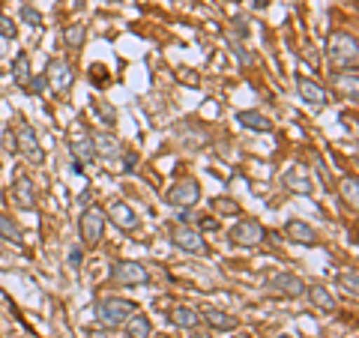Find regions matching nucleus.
<instances>
[{
	"label": "nucleus",
	"mask_w": 359,
	"mask_h": 338,
	"mask_svg": "<svg viewBox=\"0 0 359 338\" xmlns=\"http://www.w3.org/2000/svg\"><path fill=\"white\" fill-rule=\"evenodd\" d=\"M13 201L21 210H33V207H36V189H33V183L27 177H18L13 183Z\"/></svg>",
	"instance_id": "obj_13"
},
{
	"label": "nucleus",
	"mask_w": 359,
	"mask_h": 338,
	"mask_svg": "<svg viewBox=\"0 0 359 338\" xmlns=\"http://www.w3.org/2000/svg\"><path fill=\"white\" fill-rule=\"evenodd\" d=\"M237 120L252 132H273V120L266 114H261V111H240Z\"/></svg>",
	"instance_id": "obj_15"
},
{
	"label": "nucleus",
	"mask_w": 359,
	"mask_h": 338,
	"mask_svg": "<svg viewBox=\"0 0 359 338\" xmlns=\"http://www.w3.org/2000/svg\"><path fill=\"white\" fill-rule=\"evenodd\" d=\"M45 81H51L54 90H69L75 75H72V66L66 60H51L48 69H45Z\"/></svg>",
	"instance_id": "obj_10"
},
{
	"label": "nucleus",
	"mask_w": 359,
	"mask_h": 338,
	"mask_svg": "<svg viewBox=\"0 0 359 338\" xmlns=\"http://www.w3.org/2000/svg\"><path fill=\"white\" fill-rule=\"evenodd\" d=\"M105 4H123V0H105Z\"/></svg>",
	"instance_id": "obj_36"
},
{
	"label": "nucleus",
	"mask_w": 359,
	"mask_h": 338,
	"mask_svg": "<svg viewBox=\"0 0 359 338\" xmlns=\"http://www.w3.org/2000/svg\"><path fill=\"white\" fill-rule=\"evenodd\" d=\"M15 147L25 153L30 162H42V159H45V153H42V147H39V138H36V132H33L27 123H25V126H18V132H15Z\"/></svg>",
	"instance_id": "obj_8"
},
{
	"label": "nucleus",
	"mask_w": 359,
	"mask_h": 338,
	"mask_svg": "<svg viewBox=\"0 0 359 338\" xmlns=\"http://www.w3.org/2000/svg\"><path fill=\"white\" fill-rule=\"evenodd\" d=\"M233 51H237V58H240V63H243V66H249V63H252V58L245 54V48H233Z\"/></svg>",
	"instance_id": "obj_34"
},
{
	"label": "nucleus",
	"mask_w": 359,
	"mask_h": 338,
	"mask_svg": "<svg viewBox=\"0 0 359 338\" xmlns=\"http://www.w3.org/2000/svg\"><path fill=\"white\" fill-rule=\"evenodd\" d=\"M192 338H210V332H192Z\"/></svg>",
	"instance_id": "obj_35"
},
{
	"label": "nucleus",
	"mask_w": 359,
	"mask_h": 338,
	"mask_svg": "<svg viewBox=\"0 0 359 338\" xmlns=\"http://www.w3.org/2000/svg\"><path fill=\"white\" fill-rule=\"evenodd\" d=\"M105 219H111V222H114L117 228H123V231L138 228V216H135V210H132L129 204H123V201H117V204H111V207H108Z\"/></svg>",
	"instance_id": "obj_12"
},
{
	"label": "nucleus",
	"mask_w": 359,
	"mask_h": 338,
	"mask_svg": "<svg viewBox=\"0 0 359 338\" xmlns=\"http://www.w3.org/2000/svg\"><path fill=\"white\" fill-rule=\"evenodd\" d=\"M150 276L147 269H144L141 264H114V269H111V281H117V285H144Z\"/></svg>",
	"instance_id": "obj_9"
},
{
	"label": "nucleus",
	"mask_w": 359,
	"mask_h": 338,
	"mask_svg": "<svg viewBox=\"0 0 359 338\" xmlns=\"http://www.w3.org/2000/svg\"><path fill=\"white\" fill-rule=\"evenodd\" d=\"M330 58L339 66H351L356 63V39L351 33H332L330 36Z\"/></svg>",
	"instance_id": "obj_4"
},
{
	"label": "nucleus",
	"mask_w": 359,
	"mask_h": 338,
	"mask_svg": "<svg viewBox=\"0 0 359 338\" xmlns=\"http://www.w3.org/2000/svg\"><path fill=\"white\" fill-rule=\"evenodd\" d=\"M212 207H216L219 212H231V216H237V212H240L237 201H231V198H216V201H212Z\"/></svg>",
	"instance_id": "obj_29"
},
{
	"label": "nucleus",
	"mask_w": 359,
	"mask_h": 338,
	"mask_svg": "<svg viewBox=\"0 0 359 338\" xmlns=\"http://www.w3.org/2000/svg\"><path fill=\"white\" fill-rule=\"evenodd\" d=\"M21 18H25L30 27H39V25H42V15H39L36 9H33V6H27V4L21 6Z\"/></svg>",
	"instance_id": "obj_30"
},
{
	"label": "nucleus",
	"mask_w": 359,
	"mask_h": 338,
	"mask_svg": "<svg viewBox=\"0 0 359 338\" xmlns=\"http://www.w3.org/2000/svg\"><path fill=\"white\" fill-rule=\"evenodd\" d=\"M339 84H341V90H347V93H351V99H356V72H353V69L344 72V75H339Z\"/></svg>",
	"instance_id": "obj_28"
},
{
	"label": "nucleus",
	"mask_w": 359,
	"mask_h": 338,
	"mask_svg": "<svg viewBox=\"0 0 359 338\" xmlns=\"http://www.w3.org/2000/svg\"><path fill=\"white\" fill-rule=\"evenodd\" d=\"M171 240H174L177 249H183L189 255H204L207 252L204 236H201L198 231H192V228H186V224H177L174 234H171Z\"/></svg>",
	"instance_id": "obj_6"
},
{
	"label": "nucleus",
	"mask_w": 359,
	"mask_h": 338,
	"mask_svg": "<svg viewBox=\"0 0 359 338\" xmlns=\"http://www.w3.org/2000/svg\"><path fill=\"white\" fill-rule=\"evenodd\" d=\"M278 338H290V335H278Z\"/></svg>",
	"instance_id": "obj_37"
},
{
	"label": "nucleus",
	"mask_w": 359,
	"mask_h": 338,
	"mask_svg": "<svg viewBox=\"0 0 359 338\" xmlns=\"http://www.w3.org/2000/svg\"><path fill=\"white\" fill-rule=\"evenodd\" d=\"M150 330H153V326H150L147 314H138V311H135L132 318L126 320V335H129V338H150Z\"/></svg>",
	"instance_id": "obj_20"
},
{
	"label": "nucleus",
	"mask_w": 359,
	"mask_h": 338,
	"mask_svg": "<svg viewBox=\"0 0 359 338\" xmlns=\"http://www.w3.org/2000/svg\"><path fill=\"white\" fill-rule=\"evenodd\" d=\"M285 186L290 191H297V195H311V180L302 168H290V171H285Z\"/></svg>",
	"instance_id": "obj_16"
},
{
	"label": "nucleus",
	"mask_w": 359,
	"mask_h": 338,
	"mask_svg": "<svg viewBox=\"0 0 359 338\" xmlns=\"http://www.w3.org/2000/svg\"><path fill=\"white\" fill-rule=\"evenodd\" d=\"M228 236H231L233 245H257V243H264L266 231H264L261 222H255V219H240V222L228 231Z\"/></svg>",
	"instance_id": "obj_3"
},
{
	"label": "nucleus",
	"mask_w": 359,
	"mask_h": 338,
	"mask_svg": "<svg viewBox=\"0 0 359 338\" xmlns=\"http://www.w3.org/2000/svg\"><path fill=\"white\" fill-rule=\"evenodd\" d=\"M63 42L69 45V48H81L84 45V25H72L63 30Z\"/></svg>",
	"instance_id": "obj_26"
},
{
	"label": "nucleus",
	"mask_w": 359,
	"mask_h": 338,
	"mask_svg": "<svg viewBox=\"0 0 359 338\" xmlns=\"http://www.w3.org/2000/svg\"><path fill=\"white\" fill-rule=\"evenodd\" d=\"M339 285L347 290V294H359V285H356V269H347V273H341L339 276Z\"/></svg>",
	"instance_id": "obj_27"
},
{
	"label": "nucleus",
	"mask_w": 359,
	"mask_h": 338,
	"mask_svg": "<svg viewBox=\"0 0 359 338\" xmlns=\"http://www.w3.org/2000/svg\"><path fill=\"white\" fill-rule=\"evenodd\" d=\"M306 294H309V299H311V306H314V309H320V311H335V297H332L323 285L306 288Z\"/></svg>",
	"instance_id": "obj_19"
},
{
	"label": "nucleus",
	"mask_w": 359,
	"mask_h": 338,
	"mask_svg": "<svg viewBox=\"0 0 359 338\" xmlns=\"http://www.w3.org/2000/svg\"><path fill=\"white\" fill-rule=\"evenodd\" d=\"M0 36H6V39H13L15 36V27H13V21L0 15Z\"/></svg>",
	"instance_id": "obj_31"
},
{
	"label": "nucleus",
	"mask_w": 359,
	"mask_h": 338,
	"mask_svg": "<svg viewBox=\"0 0 359 338\" xmlns=\"http://www.w3.org/2000/svg\"><path fill=\"white\" fill-rule=\"evenodd\" d=\"M297 87H299V96L306 99L309 105H327V102H330L327 90H323L320 84H314L311 78H299V81H297Z\"/></svg>",
	"instance_id": "obj_14"
},
{
	"label": "nucleus",
	"mask_w": 359,
	"mask_h": 338,
	"mask_svg": "<svg viewBox=\"0 0 359 338\" xmlns=\"http://www.w3.org/2000/svg\"><path fill=\"white\" fill-rule=\"evenodd\" d=\"M72 153H75V162H78V165L96 159V150H93V141H90V138L75 141V144H72Z\"/></svg>",
	"instance_id": "obj_24"
},
{
	"label": "nucleus",
	"mask_w": 359,
	"mask_h": 338,
	"mask_svg": "<svg viewBox=\"0 0 359 338\" xmlns=\"http://www.w3.org/2000/svg\"><path fill=\"white\" fill-rule=\"evenodd\" d=\"M198 198H201V186H198V180H192V177L180 180V183H177L171 191H168V204H174V207H180V210L195 207Z\"/></svg>",
	"instance_id": "obj_5"
},
{
	"label": "nucleus",
	"mask_w": 359,
	"mask_h": 338,
	"mask_svg": "<svg viewBox=\"0 0 359 338\" xmlns=\"http://www.w3.org/2000/svg\"><path fill=\"white\" fill-rule=\"evenodd\" d=\"M135 311H138V309H135V302L120 299V297H105V299H99V306H96L99 320H102L105 326H120V323H126Z\"/></svg>",
	"instance_id": "obj_1"
},
{
	"label": "nucleus",
	"mask_w": 359,
	"mask_h": 338,
	"mask_svg": "<svg viewBox=\"0 0 359 338\" xmlns=\"http://www.w3.org/2000/svg\"><path fill=\"white\" fill-rule=\"evenodd\" d=\"M171 320L180 326V330H195V326L201 323V314L195 309H189V306H177L171 311Z\"/></svg>",
	"instance_id": "obj_21"
},
{
	"label": "nucleus",
	"mask_w": 359,
	"mask_h": 338,
	"mask_svg": "<svg viewBox=\"0 0 359 338\" xmlns=\"http://www.w3.org/2000/svg\"><path fill=\"white\" fill-rule=\"evenodd\" d=\"M0 236L9 240V243H15V245H21V228L9 216H4V212H0Z\"/></svg>",
	"instance_id": "obj_23"
},
{
	"label": "nucleus",
	"mask_w": 359,
	"mask_h": 338,
	"mask_svg": "<svg viewBox=\"0 0 359 338\" xmlns=\"http://www.w3.org/2000/svg\"><path fill=\"white\" fill-rule=\"evenodd\" d=\"M266 288L273 290V294H282V297H299L306 294V281L299 276H290V273H278L266 281Z\"/></svg>",
	"instance_id": "obj_7"
},
{
	"label": "nucleus",
	"mask_w": 359,
	"mask_h": 338,
	"mask_svg": "<svg viewBox=\"0 0 359 338\" xmlns=\"http://www.w3.org/2000/svg\"><path fill=\"white\" fill-rule=\"evenodd\" d=\"M25 90H30V93H42V90H45V75L42 78H30Z\"/></svg>",
	"instance_id": "obj_32"
},
{
	"label": "nucleus",
	"mask_w": 359,
	"mask_h": 338,
	"mask_svg": "<svg viewBox=\"0 0 359 338\" xmlns=\"http://www.w3.org/2000/svg\"><path fill=\"white\" fill-rule=\"evenodd\" d=\"M96 108H99V114H102L108 123H114V117H117V114H114V108L105 105V102H96Z\"/></svg>",
	"instance_id": "obj_33"
},
{
	"label": "nucleus",
	"mask_w": 359,
	"mask_h": 338,
	"mask_svg": "<svg viewBox=\"0 0 359 338\" xmlns=\"http://www.w3.org/2000/svg\"><path fill=\"white\" fill-rule=\"evenodd\" d=\"M13 81L18 87H27L30 81V60H27V54H18L15 63H13Z\"/></svg>",
	"instance_id": "obj_22"
},
{
	"label": "nucleus",
	"mask_w": 359,
	"mask_h": 338,
	"mask_svg": "<svg viewBox=\"0 0 359 338\" xmlns=\"http://www.w3.org/2000/svg\"><path fill=\"white\" fill-rule=\"evenodd\" d=\"M285 234H287V240H294V243L318 245V231H314L309 222H302V219H290V222L285 224Z\"/></svg>",
	"instance_id": "obj_11"
},
{
	"label": "nucleus",
	"mask_w": 359,
	"mask_h": 338,
	"mask_svg": "<svg viewBox=\"0 0 359 338\" xmlns=\"http://www.w3.org/2000/svg\"><path fill=\"white\" fill-rule=\"evenodd\" d=\"M356 191H359V180L356 177H344V183H341V198L351 204V210H356Z\"/></svg>",
	"instance_id": "obj_25"
},
{
	"label": "nucleus",
	"mask_w": 359,
	"mask_h": 338,
	"mask_svg": "<svg viewBox=\"0 0 359 338\" xmlns=\"http://www.w3.org/2000/svg\"><path fill=\"white\" fill-rule=\"evenodd\" d=\"M90 141H93V150H96V156H105V159H117V156L123 153V150H120V144H117L114 138H108L105 132H96Z\"/></svg>",
	"instance_id": "obj_17"
},
{
	"label": "nucleus",
	"mask_w": 359,
	"mask_h": 338,
	"mask_svg": "<svg viewBox=\"0 0 359 338\" xmlns=\"http://www.w3.org/2000/svg\"><path fill=\"white\" fill-rule=\"evenodd\" d=\"M198 314L212 326V330H237V318H231V314H224L219 309H204Z\"/></svg>",
	"instance_id": "obj_18"
},
{
	"label": "nucleus",
	"mask_w": 359,
	"mask_h": 338,
	"mask_svg": "<svg viewBox=\"0 0 359 338\" xmlns=\"http://www.w3.org/2000/svg\"><path fill=\"white\" fill-rule=\"evenodd\" d=\"M102 231H105V210L102 207H87L78 219V234L87 245H96L102 240Z\"/></svg>",
	"instance_id": "obj_2"
}]
</instances>
